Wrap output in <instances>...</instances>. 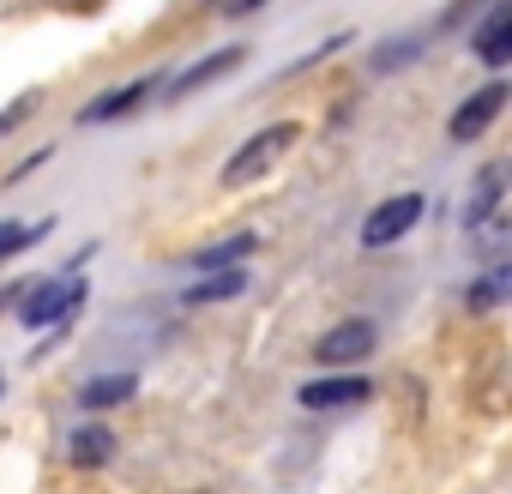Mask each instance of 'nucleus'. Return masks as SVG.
I'll return each mask as SVG.
<instances>
[{"mask_svg": "<svg viewBox=\"0 0 512 494\" xmlns=\"http://www.w3.org/2000/svg\"><path fill=\"white\" fill-rule=\"evenodd\" d=\"M296 139H302V127L296 121H272V127H260L229 163H223V187H247V181H260L266 169H278L290 151H296Z\"/></svg>", "mask_w": 512, "mask_h": 494, "instance_id": "1", "label": "nucleus"}, {"mask_svg": "<svg viewBox=\"0 0 512 494\" xmlns=\"http://www.w3.org/2000/svg\"><path fill=\"white\" fill-rule=\"evenodd\" d=\"M79 302H85V284H79V278H49V284L25 290L19 320H25L31 332H43V326H61L67 314H79Z\"/></svg>", "mask_w": 512, "mask_h": 494, "instance_id": "2", "label": "nucleus"}, {"mask_svg": "<svg viewBox=\"0 0 512 494\" xmlns=\"http://www.w3.org/2000/svg\"><path fill=\"white\" fill-rule=\"evenodd\" d=\"M416 223H422V193H398V199H386V205H374L362 217V247H392Z\"/></svg>", "mask_w": 512, "mask_h": 494, "instance_id": "3", "label": "nucleus"}, {"mask_svg": "<svg viewBox=\"0 0 512 494\" xmlns=\"http://www.w3.org/2000/svg\"><path fill=\"white\" fill-rule=\"evenodd\" d=\"M500 103H506V85H482V91H470L458 109H452V139L458 145H470V139H482L488 127H494V115H500Z\"/></svg>", "mask_w": 512, "mask_h": 494, "instance_id": "4", "label": "nucleus"}, {"mask_svg": "<svg viewBox=\"0 0 512 494\" xmlns=\"http://www.w3.org/2000/svg\"><path fill=\"white\" fill-rule=\"evenodd\" d=\"M470 49H476V61H482V67H512V0H500V7H488V13H482V25H476Z\"/></svg>", "mask_w": 512, "mask_h": 494, "instance_id": "5", "label": "nucleus"}, {"mask_svg": "<svg viewBox=\"0 0 512 494\" xmlns=\"http://www.w3.org/2000/svg\"><path fill=\"white\" fill-rule=\"evenodd\" d=\"M374 350V320H344V326H332L320 344H314V356L326 362V368H350V362H362Z\"/></svg>", "mask_w": 512, "mask_h": 494, "instance_id": "6", "label": "nucleus"}, {"mask_svg": "<svg viewBox=\"0 0 512 494\" xmlns=\"http://www.w3.org/2000/svg\"><path fill=\"white\" fill-rule=\"evenodd\" d=\"M368 380L362 374H332V380H308L296 398H302V410H356V404H368Z\"/></svg>", "mask_w": 512, "mask_h": 494, "instance_id": "7", "label": "nucleus"}, {"mask_svg": "<svg viewBox=\"0 0 512 494\" xmlns=\"http://www.w3.org/2000/svg\"><path fill=\"white\" fill-rule=\"evenodd\" d=\"M241 55H247V49H217V55H205L199 67H187V73H175V79H163V97H169V103H181V97H193V91H205V85H217L223 73H235V67H241Z\"/></svg>", "mask_w": 512, "mask_h": 494, "instance_id": "8", "label": "nucleus"}, {"mask_svg": "<svg viewBox=\"0 0 512 494\" xmlns=\"http://www.w3.org/2000/svg\"><path fill=\"white\" fill-rule=\"evenodd\" d=\"M512 187V163H488L476 181H470V205H464V229H482L500 205V193Z\"/></svg>", "mask_w": 512, "mask_h": 494, "instance_id": "9", "label": "nucleus"}, {"mask_svg": "<svg viewBox=\"0 0 512 494\" xmlns=\"http://www.w3.org/2000/svg\"><path fill=\"white\" fill-rule=\"evenodd\" d=\"M163 91V79H133V85H121V91H103L97 103H85V127H97V121H115V115H133L145 97H157Z\"/></svg>", "mask_w": 512, "mask_h": 494, "instance_id": "10", "label": "nucleus"}, {"mask_svg": "<svg viewBox=\"0 0 512 494\" xmlns=\"http://www.w3.org/2000/svg\"><path fill=\"white\" fill-rule=\"evenodd\" d=\"M109 458H115V434H109V428L85 422V428L67 434V464H73V470H97V464H109Z\"/></svg>", "mask_w": 512, "mask_h": 494, "instance_id": "11", "label": "nucleus"}, {"mask_svg": "<svg viewBox=\"0 0 512 494\" xmlns=\"http://www.w3.org/2000/svg\"><path fill=\"white\" fill-rule=\"evenodd\" d=\"M133 374H97V380H85V392H79V404L85 410H109V404H127L133 398Z\"/></svg>", "mask_w": 512, "mask_h": 494, "instance_id": "12", "label": "nucleus"}, {"mask_svg": "<svg viewBox=\"0 0 512 494\" xmlns=\"http://www.w3.org/2000/svg\"><path fill=\"white\" fill-rule=\"evenodd\" d=\"M253 254V235H229V241H211V247H199L193 254V266L199 272H229V266H241Z\"/></svg>", "mask_w": 512, "mask_h": 494, "instance_id": "13", "label": "nucleus"}, {"mask_svg": "<svg viewBox=\"0 0 512 494\" xmlns=\"http://www.w3.org/2000/svg\"><path fill=\"white\" fill-rule=\"evenodd\" d=\"M464 296H470V308H476V314H482V308H506V302H512V266H494V272H482V278H476Z\"/></svg>", "mask_w": 512, "mask_h": 494, "instance_id": "14", "label": "nucleus"}, {"mask_svg": "<svg viewBox=\"0 0 512 494\" xmlns=\"http://www.w3.org/2000/svg\"><path fill=\"white\" fill-rule=\"evenodd\" d=\"M241 290H247V272H241V266H229V272L199 278V284L187 290V302H229V296H241Z\"/></svg>", "mask_w": 512, "mask_h": 494, "instance_id": "15", "label": "nucleus"}, {"mask_svg": "<svg viewBox=\"0 0 512 494\" xmlns=\"http://www.w3.org/2000/svg\"><path fill=\"white\" fill-rule=\"evenodd\" d=\"M43 229H49V223H0V266H7L19 247H31Z\"/></svg>", "mask_w": 512, "mask_h": 494, "instance_id": "16", "label": "nucleus"}]
</instances>
